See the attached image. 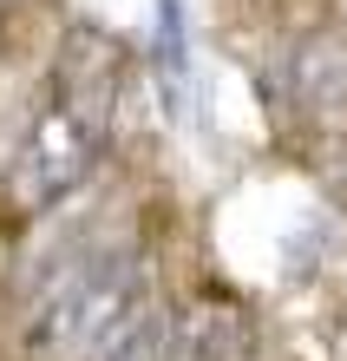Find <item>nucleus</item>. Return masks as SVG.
<instances>
[{
  "instance_id": "nucleus-1",
  "label": "nucleus",
  "mask_w": 347,
  "mask_h": 361,
  "mask_svg": "<svg viewBox=\"0 0 347 361\" xmlns=\"http://www.w3.org/2000/svg\"><path fill=\"white\" fill-rule=\"evenodd\" d=\"M125 86V47L99 27H72L59 39L46 99H39L33 125L13 145V164L0 190L20 217H39V210L66 204L72 190L99 171L105 132H112V105Z\"/></svg>"
},
{
  "instance_id": "nucleus-2",
  "label": "nucleus",
  "mask_w": 347,
  "mask_h": 361,
  "mask_svg": "<svg viewBox=\"0 0 347 361\" xmlns=\"http://www.w3.org/2000/svg\"><path fill=\"white\" fill-rule=\"evenodd\" d=\"M144 309H151V283H144V263L132 250L79 257L72 269H59L46 283V295L27 309L20 355L27 361H105L138 329Z\"/></svg>"
},
{
  "instance_id": "nucleus-5",
  "label": "nucleus",
  "mask_w": 347,
  "mask_h": 361,
  "mask_svg": "<svg viewBox=\"0 0 347 361\" xmlns=\"http://www.w3.org/2000/svg\"><path fill=\"white\" fill-rule=\"evenodd\" d=\"M341 13H347V0H341Z\"/></svg>"
},
{
  "instance_id": "nucleus-4",
  "label": "nucleus",
  "mask_w": 347,
  "mask_h": 361,
  "mask_svg": "<svg viewBox=\"0 0 347 361\" xmlns=\"http://www.w3.org/2000/svg\"><path fill=\"white\" fill-rule=\"evenodd\" d=\"M105 361H184V322H177L170 309L151 302V309L138 315V329L125 335Z\"/></svg>"
},
{
  "instance_id": "nucleus-3",
  "label": "nucleus",
  "mask_w": 347,
  "mask_h": 361,
  "mask_svg": "<svg viewBox=\"0 0 347 361\" xmlns=\"http://www.w3.org/2000/svg\"><path fill=\"white\" fill-rule=\"evenodd\" d=\"M289 86H295V105L315 112V118L347 112V39L341 33H308L289 59Z\"/></svg>"
}]
</instances>
